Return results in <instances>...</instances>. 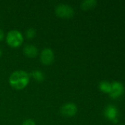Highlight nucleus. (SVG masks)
Returning a JSON list of instances; mask_svg holds the SVG:
<instances>
[{
  "mask_svg": "<svg viewBox=\"0 0 125 125\" xmlns=\"http://www.w3.org/2000/svg\"><path fill=\"white\" fill-rule=\"evenodd\" d=\"M29 74L22 70L13 72L9 77L10 86L16 90H22L27 86L29 83Z\"/></svg>",
  "mask_w": 125,
  "mask_h": 125,
  "instance_id": "1",
  "label": "nucleus"
},
{
  "mask_svg": "<svg viewBox=\"0 0 125 125\" xmlns=\"http://www.w3.org/2000/svg\"><path fill=\"white\" fill-rule=\"evenodd\" d=\"M5 40L9 46L13 48H16L23 44L24 36L20 31L12 29L7 32Z\"/></svg>",
  "mask_w": 125,
  "mask_h": 125,
  "instance_id": "2",
  "label": "nucleus"
},
{
  "mask_svg": "<svg viewBox=\"0 0 125 125\" xmlns=\"http://www.w3.org/2000/svg\"><path fill=\"white\" fill-rule=\"evenodd\" d=\"M55 12L56 15L59 18L69 19L73 17L74 14V10L71 5L61 3V4H58L55 7Z\"/></svg>",
  "mask_w": 125,
  "mask_h": 125,
  "instance_id": "3",
  "label": "nucleus"
},
{
  "mask_svg": "<svg viewBox=\"0 0 125 125\" xmlns=\"http://www.w3.org/2000/svg\"><path fill=\"white\" fill-rule=\"evenodd\" d=\"M60 113L64 117H73L77 113V106L75 103L71 102L64 103L60 109Z\"/></svg>",
  "mask_w": 125,
  "mask_h": 125,
  "instance_id": "4",
  "label": "nucleus"
},
{
  "mask_svg": "<svg viewBox=\"0 0 125 125\" xmlns=\"http://www.w3.org/2000/svg\"><path fill=\"white\" fill-rule=\"evenodd\" d=\"M55 61V53L49 48H43L40 53V62L44 65H50Z\"/></svg>",
  "mask_w": 125,
  "mask_h": 125,
  "instance_id": "5",
  "label": "nucleus"
},
{
  "mask_svg": "<svg viewBox=\"0 0 125 125\" xmlns=\"http://www.w3.org/2000/svg\"><path fill=\"white\" fill-rule=\"evenodd\" d=\"M125 92L124 86L119 81H113L111 83V89L109 95L112 98H118L121 97Z\"/></svg>",
  "mask_w": 125,
  "mask_h": 125,
  "instance_id": "6",
  "label": "nucleus"
},
{
  "mask_svg": "<svg viewBox=\"0 0 125 125\" xmlns=\"http://www.w3.org/2000/svg\"><path fill=\"white\" fill-rule=\"evenodd\" d=\"M23 53L27 57L33 59L38 56V49L35 45L32 44H26L23 48Z\"/></svg>",
  "mask_w": 125,
  "mask_h": 125,
  "instance_id": "7",
  "label": "nucleus"
},
{
  "mask_svg": "<svg viewBox=\"0 0 125 125\" xmlns=\"http://www.w3.org/2000/svg\"><path fill=\"white\" fill-rule=\"evenodd\" d=\"M104 115L108 119L113 121V119L117 118L118 109L113 105H109L105 108V109L104 111Z\"/></svg>",
  "mask_w": 125,
  "mask_h": 125,
  "instance_id": "8",
  "label": "nucleus"
},
{
  "mask_svg": "<svg viewBox=\"0 0 125 125\" xmlns=\"http://www.w3.org/2000/svg\"><path fill=\"white\" fill-rule=\"evenodd\" d=\"M29 75L38 83H41L45 79V75L44 73L41 71L40 70H34L31 72Z\"/></svg>",
  "mask_w": 125,
  "mask_h": 125,
  "instance_id": "9",
  "label": "nucleus"
},
{
  "mask_svg": "<svg viewBox=\"0 0 125 125\" xmlns=\"http://www.w3.org/2000/svg\"><path fill=\"white\" fill-rule=\"evenodd\" d=\"M97 1L96 0H85L80 4V7L83 10H88L96 7Z\"/></svg>",
  "mask_w": 125,
  "mask_h": 125,
  "instance_id": "10",
  "label": "nucleus"
},
{
  "mask_svg": "<svg viewBox=\"0 0 125 125\" xmlns=\"http://www.w3.org/2000/svg\"><path fill=\"white\" fill-rule=\"evenodd\" d=\"M99 88L102 92L109 94L111 89V83L108 81H102L99 84Z\"/></svg>",
  "mask_w": 125,
  "mask_h": 125,
  "instance_id": "11",
  "label": "nucleus"
},
{
  "mask_svg": "<svg viewBox=\"0 0 125 125\" xmlns=\"http://www.w3.org/2000/svg\"><path fill=\"white\" fill-rule=\"evenodd\" d=\"M36 34V31L35 29L34 28H29L27 29V30L26 31L25 33V36L27 39H32L35 37Z\"/></svg>",
  "mask_w": 125,
  "mask_h": 125,
  "instance_id": "12",
  "label": "nucleus"
},
{
  "mask_svg": "<svg viewBox=\"0 0 125 125\" xmlns=\"http://www.w3.org/2000/svg\"><path fill=\"white\" fill-rule=\"evenodd\" d=\"M21 125H36V123L33 119H26L25 121H24Z\"/></svg>",
  "mask_w": 125,
  "mask_h": 125,
  "instance_id": "13",
  "label": "nucleus"
},
{
  "mask_svg": "<svg viewBox=\"0 0 125 125\" xmlns=\"http://www.w3.org/2000/svg\"><path fill=\"white\" fill-rule=\"evenodd\" d=\"M4 36H5V34H4V31L0 28V42H1V41H2V40H4Z\"/></svg>",
  "mask_w": 125,
  "mask_h": 125,
  "instance_id": "14",
  "label": "nucleus"
},
{
  "mask_svg": "<svg viewBox=\"0 0 125 125\" xmlns=\"http://www.w3.org/2000/svg\"><path fill=\"white\" fill-rule=\"evenodd\" d=\"M1 55H2V51H1V49L0 48V57L1 56Z\"/></svg>",
  "mask_w": 125,
  "mask_h": 125,
  "instance_id": "15",
  "label": "nucleus"
},
{
  "mask_svg": "<svg viewBox=\"0 0 125 125\" xmlns=\"http://www.w3.org/2000/svg\"><path fill=\"white\" fill-rule=\"evenodd\" d=\"M0 16H1V14H0Z\"/></svg>",
  "mask_w": 125,
  "mask_h": 125,
  "instance_id": "16",
  "label": "nucleus"
},
{
  "mask_svg": "<svg viewBox=\"0 0 125 125\" xmlns=\"http://www.w3.org/2000/svg\"></svg>",
  "mask_w": 125,
  "mask_h": 125,
  "instance_id": "17",
  "label": "nucleus"
}]
</instances>
